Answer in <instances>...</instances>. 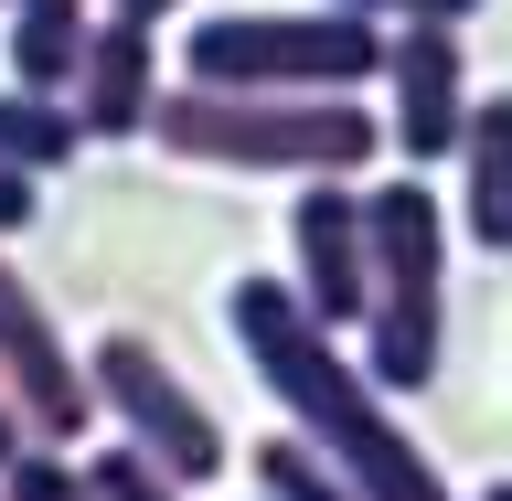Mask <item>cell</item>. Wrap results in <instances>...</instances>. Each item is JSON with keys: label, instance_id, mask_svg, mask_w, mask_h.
I'll use <instances>...</instances> for the list:
<instances>
[{"label": "cell", "instance_id": "obj_1", "mask_svg": "<svg viewBox=\"0 0 512 501\" xmlns=\"http://www.w3.org/2000/svg\"><path fill=\"white\" fill-rule=\"evenodd\" d=\"M224 320H235V352L256 363V384L288 406V438L320 448V470L342 480L352 501H459L427 470V448L395 427L384 384L342 352V331H320V320L299 310L288 278H235Z\"/></svg>", "mask_w": 512, "mask_h": 501}, {"label": "cell", "instance_id": "obj_2", "mask_svg": "<svg viewBox=\"0 0 512 501\" xmlns=\"http://www.w3.org/2000/svg\"><path fill=\"white\" fill-rule=\"evenodd\" d=\"M171 160L203 171H288V182H363L374 160H395L384 118L363 96H214V86H171L150 128Z\"/></svg>", "mask_w": 512, "mask_h": 501}, {"label": "cell", "instance_id": "obj_3", "mask_svg": "<svg viewBox=\"0 0 512 501\" xmlns=\"http://www.w3.org/2000/svg\"><path fill=\"white\" fill-rule=\"evenodd\" d=\"M395 54L384 22H352V11H214V22L182 32V86L214 96H363Z\"/></svg>", "mask_w": 512, "mask_h": 501}, {"label": "cell", "instance_id": "obj_4", "mask_svg": "<svg viewBox=\"0 0 512 501\" xmlns=\"http://www.w3.org/2000/svg\"><path fill=\"white\" fill-rule=\"evenodd\" d=\"M374 224V320H363V374L384 395H427L438 384V320H448V214L416 171L363 182Z\"/></svg>", "mask_w": 512, "mask_h": 501}, {"label": "cell", "instance_id": "obj_5", "mask_svg": "<svg viewBox=\"0 0 512 501\" xmlns=\"http://www.w3.org/2000/svg\"><path fill=\"white\" fill-rule=\"evenodd\" d=\"M86 374H96V406L128 427V448L150 459V470H171L182 491H203V480H224V427H214V406H192V384L160 363L139 331H107V342L86 352Z\"/></svg>", "mask_w": 512, "mask_h": 501}, {"label": "cell", "instance_id": "obj_6", "mask_svg": "<svg viewBox=\"0 0 512 501\" xmlns=\"http://www.w3.org/2000/svg\"><path fill=\"white\" fill-rule=\"evenodd\" d=\"M0 384H11V406L32 416V448H75L96 427V374L86 352H64V331L43 320V299H32V278L0 256Z\"/></svg>", "mask_w": 512, "mask_h": 501}, {"label": "cell", "instance_id": "obj_7", "mask_svg": "<svg viewBox=\"0 0 512 501\" xmlns=\"http://www.w3.org/2000/svg\"><path fill=\"white\" fill-rule=\"evenodd\" d=\"M288 288L320 331H363L374 320V224L352 182H299L288 203Z\"/></svg>", "mask_w": 512, "mask_h": 501}, {"label": "cell", "instance_id": "obj_8", "mask_svg": "<svg viewBox=\"0 0 512 501\" xmlns=\"http://www.w3.org/2000/svg\"><path fill=\"white\" fill-rule=\"evenodd\" d=\"M470 54H459V32L416 22L395 32V54H384V139H395V160L406 171H427V160H459L470 150Z\"/></svg>", "mask_w": 512, "mask_h": 501}, {"label": "cell", "instance_id": "obj_9", "mask_svg": "<svg viewBox=\"0 0 512 501\" xmlns=\"http://www.w3.org/2000/svg\"><path fill=\"white\" fill-rule=\"evenodd\" d=\"M75 118L86 139H150L160 128V54H150V22H96L86 43V75H75Z\"/></svg>", "mask_w": 512, "mask_h": 501}, {"label": "cell", "instance_id": "obj_10", "mask_svg": "<svg viewBox=\"0 0 512 501\" xmlns=\"http://www.w3.org/2000/svg\"><path fill=\"white\" fill-rule=\"evenodd\" d=\"M96 22H107L96 0H11V86L75 107V75H86Z\"/></svg>", "mask_w": 512, "mask_h": 501}, {"label": "cell", "instance_id": "obj_11", "mask_svg": "<svg viewBox=\"0 0 512 501\" xmlns=\"http://www.w3.org/2000/svg\"><path fill=\"white\" fill-rule=\"evenodd\" d=\"M459 224L480 256H512V86L480 96L470 150H459Z\"/></svg>", "mask_w": 512, "mask_h": 501}, {"label": "cell", "instance_id": "obj_12", "mask_svg": "<svg viewBox=\"0 0 512 501\" xmlns=\"http://www.w3.org/2000/svg\"><path fill=\"white\" fill-rule=\"evenodd\" d=\"M86 150V118L64 107V96H22V86H0V171H64V160Z\"/></svg>", "mask_w": 512, "mask_h": 501}, {"label": "cell", "instance_id": "obj_13", "mask_svg": "<svg viewBox=\"0 0 512 501\" xmlns=\"http://www.w3.org/2000/svg\"><path fill=\"white\" fill-rule=\"evenodd\" d=\"M256 501H352V491H342L331 470H320V448L267 438V448H256Z\"/></svg>", "mask_w": 512, "mask_h": 501}, {"label": "cell", "instance_id": "obj_14", "mask_svg": "<svg viewBox=\"0 0 512 501\" xmlns=\"http://www.w3.org/2000/svg\"><path fill=\"white\" fill-rule=\"evenodd\" d=\"M86 480H96V501H182V480H171V470H150V459H139V448H96V459H86Z\"/></svg>", "mask_w": 512, "mask_h": 501}, {"label": "cell", "instance_id": "obj_15", "mask_svg": "<svg viewBox=\"0 0 512 501\" xmlns=\"http://www.w3.org/2000/svg\"><path fill=\"white\" fill-rule=\"evenodd\" d=\"M11 501H96V480L64 459V448H32L22 470H11Z\"/></svg>", "mask_w": 512, "mask_h": 501}, {"label": "cell", "instance_id": "obj_16", "mask_svg": "<svg viewBox=\"0 0 512 501\" xmlns=\"http://www.w3.org/2000/svg\"><path fill=\"white\" fill-rule=\"evenodd\" d=\"M331 11H352V22H384V32H416V22L459 32V22L480 11V0H331Z\"/></svg>", "mask_w": 512, "mask_h": 501}, {"label": "cell", "instance_id": "obj_17", "mask_svg": "<svg viewBox=\"0 0 512 501\" xmlns=\"http://www.w3.org/2000/svg\"><path fill=\"white\" fill-rule=\"evenodd\" d=\"M32 214H43V182L32 171H0V235H22Z\"/></svg>", "mask_w": 512, "mask_h": 501}, {"label": "cell", "instance_id": "obj_18", "mask_svg": "<svg viewBox=\"0 0 512 501\" xmlns=\"http://www.w3.org/2000/svg\"><path fill=\"white\" fill-rule=\"evenodd\" d=\"M22 459H32V416L11 406V384H0V480L22 470Z\"/></svg>", "mask_w": 512, "mask_h": 501}, {"label": "cell", "instance_id": "obj_19", "mask_svg": "<svg viewBox=\"0 0 512 501\" xmlns=\"http://www.w3.org/2000/svg\"><path fill=\"white\" fill-rule=\"evenodd\" d=\"M107 11H118V22H171L182 0H107Z\"/></svg>", "mask_w": 512, "mask_h": 501}, {"label": "cell", "instance_id": "obj_20", "mask_svg": "<svg viewBox=\"0 0 512 501\" xmlns=\"http://www.w3.org/2000/svg\"><path fill=\"white\" fill-rule=\"evenodd\" d=\"M470 501H512V480H491V491H470Z\"/></svg>", "mask_w": 512, "mask_h": 501}, {"label": "cell", "instance_id": "obj_21", "mask_svg": "<svg viewBox=\"0 0 512 501\" xmlns=\"http://www.w3.org/2000/svg\"><path fill=\"white\" fill-rule=\"evenodd\" d=\"M0 501H11V480H0Z\"/></svg>", "mask_w": 512, "mask_h": 501}]
</instances>
